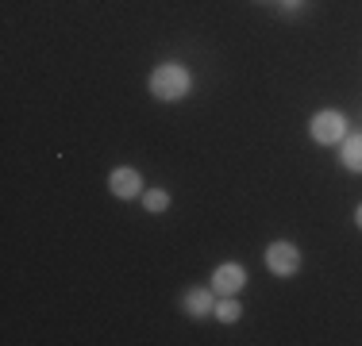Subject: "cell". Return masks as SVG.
I'll return each mask as SVG.
<instances>
[{
	"label": "cell",
	"instance_id": "6da1fadb",
	"mask_svg": "<svg viewBox=\"0 0 362 346\" xmlns=\"http://www.w3.org/2000/svg\"><path fill=\"white\" fill-rule=\"evenodd\" d=\"M151 93L158 100H181L189 93V69H181V66H158L151 73Z\"/></svg>",
	"mask_w": 362,
	"mask_h": 346
},
{
	"label": "cell",
	"instance_id": "7a4b0ae2",
	"mask_svg": "<svg viewBox=\"0 0 362 346\" xmlns=\"http://www.w3.org/2000/svg\"><path fill=\"white\" fill-rule=\"evenodd\" d=\"M266 266L278 277H289V273L300 270V250L293 246V242H274V246L266 250Z\"/></svg>",
	"mask_w": 362,
	"mask_h": 346
},
{
	"label": "cell",
	"instance_id": "3957f363",
	"mask_svg": "<svg viewBox=\"0 0 362 346\" xmlns=\"http://www.w3.org/2000/svg\"><path fill=\"white\" fill-rule=\"evenodd\" d=\"M347 135V119H343V112H320V116L313 119V138L324 146L339 143V138Z\"/></svg>",
	"mask_w": 362,
	"mask_h": 346
},
{
	"label": "cell",
	"instance_id": "277c9868",
	"mask_svg": "<svg viewBox=\"0 0 362 346\" xmlns=\"http://www.w3.org/2000/svg\"><path fill=\"white\" fill-rule=\"evenodd\" d=\"M139 185H143V177H139L132 166L112 169V177H108V189L119 196V201H132V196H139Z\"/></svg>",
	"mask_w": 362,
	"mask_h": 346
},
{
	"label": "cell",
	"instance_id": "5b68a950",
	"mask_svg": "<svg viewBox=\"0 0 362 346\" xmlns=\"http://www.w3.org/2000/svg\"><path fill=\"white\" fill-rule=\"evenodd\" d=\"M243 285H247V270L239 262H228V266H220V270L212 273V289L228 292V297H231V292H239Z\"/></svg>",
	"mask_w": 362,
	"mask_h": 346
},
{
	"label": "cell",
	"instance_id": "8992f818",
	"mask_svg": "<svg viewBox=\"0 0 362 346\" xmlns=\"http://www.w3.org/2000/svg\"><path fill=\"white\" fill-rule=\"evenodd\" d=\"M185 308H189V316H209V311H216V300H212L209 289H189Z\"/></svg>",
	"mask_w": 362,
	"mask_h": 346
},
{
	"label": "cell",
	"instance_id": "52a82bcc",
	"mask_svg": "<svg viewBox=\"0 0 362 346\" xmlns=\"http://www.w3.org/2000/svg\"><path fill=\"white\" fill-rule=\"evenodd\" d=\"M343 166L362 173V135H351L347 143H343Z\"/></svg>",
	"mask_w": 362,
	"mask_h": 346
},
{
	"label": "cell",
	"instance_id": "ba28073f",
	"mask_svg": "<svg viewBox=\"0 0 362 346\" xmlns=\"http://www.w3.org/2000/svg\"><path fill=\"white\" fill-rule=\"evenodd\" d=\"M143 204H146V212H166V208H170V193H166V189H146Z\"/></svg>",
	"mask_w": 362,
	"mask_h": 346
},
{
	"label": "cell",
	"instance_id": "9c48e42d",
	"mask_svg": "<svg viewBox=\"0 0 362 346\" xmlns=\"http://www.w3.org/2000/svg\"><path fill=\"white\" fill-rule=\"evenodd\" d=\"M239 311H243V308H239L235 300H220V304H216V316L223 319V323H235V319H239Z\"/></svg>",
	"mask_w": 362,
	"mask_h": 346
},
{
	"label": "cell",
	"instance_id": "30bf717a",
	"mask_svg": "<svg viewBox=\"0 0 362 346\" xmlns=\"http://www.w3.org/2000/svg\"><path fill=\"white\" fill-rule=\"evenodd\" d=\"M286 8H289V12H293V8H300V0H286Z\"/></svg>",
	"mask_w": 362,
	"mask_h": 346
},
{
	"label": "cell",
	"instance_id": "8fae6325",
	"mask_svg": "<svg viewBox=\"0 0 362 346\" xmlns=\"http://www.w3.org/2000/svg\"><path fill=\"white\" fill-rule=\"evenodd\" d=\"M355 223H358V227H362V204H358V212H355Z\"/></svg>",
	"mask_w": 362,
	"mask_h": 346
}]
</instances>
